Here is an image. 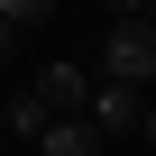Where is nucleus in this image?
Masks as SVG:
<instances>
[{
	"mask_svg": "<svg viewBox=\"0 0 156 156\" xmlns=\"http://www.w3.org/2000/svg\"><path fill=\"white\" fill-rule=\"evenodd\" d=\"M101 83L156 92V19H119V28H110V46H101Z\"/></svg>",
	"mask_w": 156,
	"mask_h": 156,
	"instance_id": "f257e3e1",
	"label": "nucleus"
},
{
	"mask_svg": "<svg viewBox=\"0 0 156 156\" xmlns=\"http://www.w3.org/2000/svg\"><path fill=\"white\" fill-rule=\"evenodd\" d=\"M147 110H156V101H147L138 83H101V92H92V129H101V138H147Z\"/></svg>",
	"mask_w": 156,
	"mask_h": 156,
	"instance_id": "f03ea898",
	"label": "nucleus"
},
{
	"mask_svg": "<svg viewBox=\"0 0 156 156\" xmlns=\"http://www.w3.org/2000/svg\"><path fill=\"white\" fill-rule=\"evenodd\" d=\"M92 92H101V83H92L83 64H46V73H37V101H46L55 119H92Z\"/></svg>",
	"mask_w": 156,
	"mask_h": 156,
	"instance_id": "7ed1b4c3",
	"label": "nucleus"
},
{
	"mask_svg": "<svg viewBox=\"0 0 156 156\" xmlns=\"http://www.w3.org/2000/svg\"><path fill=\"white\" fill-rule=\"evenodd\" d=\"M101 147H110V138H101V129H92V119H55V129H46V147H37V156H101Z\"/></svg>",
	"mask_w": 156,
	"mask_h": 156,
	"instance_id": "20e7f679",
	"label": "nucleus"
},
{
	"mask_svg": "<svg viewBox=\"0 0 156 156\" xmlns=\"http://www.w3.org/2000/svg\"><path fill=\"white\" fill-rule=\"evenodd\" d=\"M0 119H9V138H28V147H46V129H55V110H46L37 92H9V110H0Z\"/></svg>",
	"mask_w": 156,
	"mask_h": 156,
	"instance_id": "39448f33",
	"label": "nucleus"
},
{
	"mask_svg": "<svg viewBox=\"0 0 156 156\" xmlns=\"http://www.w3.org/2000/svg\"><path fill=\"white\" fill-rule=\"evenodd\" d=\"M0 19H9V28H46V19H55V0H0Z\"/></svg>",
	"mask_w": 156,
	"mask_h": 156,
	"instance_id": "423d86ee",
	"label": "nucleus"
},
{
	"mask_svg": "<svg viewBox=\"0 0 156 156\" xmlns=\"http://www.w3.org/2000/svg\"><path fill=\"white\" fill-rule=\"evenodd\" d=\"M101 9H110V19H147L156 0H101Z\"/></svg>",
	"mask_w": 156,
	"mask_h": 156,
	"instance_id": "0eeeda50",
	"label": "nucleus"
},
{
	"mask_svg": "<svg viewBox=\"0 0 156 156\" xmlns=\"http://www.w3.org/2000/svg\"><path fill=\"white\" fill-rule=\"evenodd\" d=\"M9 37H19V28H9V19H0V55H9Z\"/></svg>",
	"mask_w": 156,
	"mask_h": 156,
	"instance_id": "6e6552de",
	"label": "nucleus"
},
{
	"mask_svg": "<svg viewBox=\"0 0 156 156\" xmlns=\"http://www.w3.org/2000/svg\"><path fill=\"white\" fill-rule=\"evenodd\" d=\"M147 147H156V110H147Z\"/></svg>",
	"mask_w": 156,
	"mask_h": 156,
	"instance_id": "1a4fd4ad",
	"label": "nucleus"
}]
</instances>
